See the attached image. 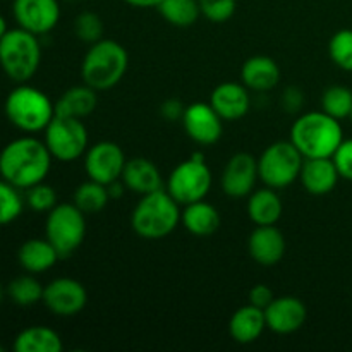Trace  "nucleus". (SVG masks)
<instances>
[{
    "mask_svg": "<svg viewBox=\"0 0 352 352\" xmlns=\"http://www.w3.org/2000/svg\"><path fill=\"white\" fill-rule=\"evenodd\" d=\"M50 167V151L45 141L36 138H17L0 151V175L17 189H30L43 182Z\"/></svg>",
    "mask_w": 352,
    "mask_h": 352,
    "instance_id": "obj_1",
    "label": "nucleus"
},
{
    "mask_svg": "<svg viewBox=\"0 0 352 352\" xmlns=\"http://www.w3.org/2000/svg\"><path fill=\"white\" fill-rule=\"evenodd\" d=\"M342 141L340 120L323 110L302 113L291 127V143L305 158H332Z\"/></svg>",
    "mask_w": 352,
    "mask_h": 352,
    "instance_id": "obj_2",
    "label": "nucleus"
},
{
    "mask_svg": "<svg viewBox=\"0 0 352 352\" xmlns=\"http://www.w3.org/2000/svg\"><path fill=\"white\" fill-rule=\"evenodd\" d=\"M179 203L167 192V189L148 192L141 196L131 215V227L143 239H164L174 232L181 223Z\"/></svg>",
    "mask_w": 352,
    "mask_h": 352,
    "instance_id": "obj_3",
    "label": "nucleus"
},
{
    "mask_svg": "<svg viewBox=\"0 0 352 352\" xmlns=\"http://www.w3.org/2000/svg\"><path fill=\"white\" fill-rule=\"evenodd\" d=\"M129 65L127 50L116 40L102 38L91 43L81 64V78L85 85L95 91H105L122 81Z\"/></svg>",
    "mask_w": 352,
    "mask_h": 352,
    "instance_id": "obj_4",
    "label": "nucleus"
},
{
    "mask_svg": "<svg viewBox=\"0 0 352 352\" xmlns=\"http://www.w3.org/2000/svg\"><path fill=\"white\" fill-rule=\"evenodd\" d=\"M3 109L10 124L24 133L45 131L55 117V103L41 89L24 82L7 95Z\"/></svg>",
    "mask_w": 352,
    "mask_h": 352,
    "instance_id": "obj_5",
    "label": "nucleus"
},
{
    "mask_svg": "<svg viewBox=\"0 0 352 352\" xmlns=\"http://www.w3.org/2000/svg\"><path fill=\"white\" fill-rule=\"evenodd\" d=\"M41 62V47L36 34L16 28L7 30L0 40V67L16 82H26L36 74Z\"/></svg>",
    "mask_w": 352,
    "mask_h": 352,
    "instance_id": "obj_6",
    "label": "nucleus"
},
{
    "mask_svg": "<svg viewBox=\"0 0 352 352\" xmlns=\"http://www.w3.org/2000/svg\"><path fill=\"white\" fill-rule=\"evenodd\" d=\"M86 236L85 213L74 203H57L48 212L45 237L57 250L58 256L69 258L79 250Z\"/></svg>",
    "mask_w": 352,
    "mask_h": 352,
    "instance_id": "obj_7",
    "label": "nucleus"
},
{
    "mask_svg": "<svg viewBox=\"0 0 352 352\" xmlns=\"http://www.w3.org/2000/svg\"><path fill=\"white\" fill-rule=\"evenodd\" d=\"M305 157L298 148L289 141H277L265 148L258 158V174L260 181L272 189H285L299 179Z\"/></svg>",
    "mask_w": 352,
    "mask_h": 352,
    "instance_id": "obj_8",
    "label": "nucleus"
},
{
    "mask_svg": "<svg viewBox=\"0 0 352 352\" xmlns=\"http://www.w3.org/2000/svg\"><path fill=\"white\" fill-rule=\"evenodd\" d=\"M45 144L52 158L58 162H76L88 150V129L81 119L55 116L45 129Z\"/></svg>",
    "mask_w": 352,
    "mask_h": 352,
    "instance_id": "obj_9",
    "label": "nucleus"
},
{
    "mask_svg": "<svg viewBox=\"0 0 352 352\" xmlns=\"http://www.w3.org/2000/svg\"><path fill=\"white\" fill-rule=\"evenodd\" d=\"M212 170L206 162L189 157L168 174L167 192L179 205L186 206L205 199L212 189Z\"/></svg>",
    "mask_w": 352,
    "mask_h": 352,
    "instance_id": "obj_10",
    "label": "nucleus"
},
{
    "mask_svg": "<svg viewBox=\"0 0 352 352\" xmlns=\"http://www.w3.org/2000/svg\"><path fill=\"white\" fill-rule=\"evenodd\" d=\"M126 162V155L119 144L113 141H98L86 150L85 170L88 179L109 186L120 181Z\"/></svg>",
    "mask_w": 352,
    "mask_h": 352,
    "instance_id": "obj_11",
    "label": "nucleus"
},
{
    "mask_svg": "<svg viewBox=\"0 0 352 352\" xmlns=\"http://www.w3.org/2000/svg\"><path fill=\"white\" fill-rule=\"evenodd\" d=\"M43 305L57 316H74L85 309L88 292L85 285L71 277H58L43 289Z\"/></svg>",
    "mask_w": 352,
    "mask_h": 352,
    "instance_id": "obj_12",
    "label": "nucleus"
},
{
    "mask_svg": "<svg viewBox=\"0 0 352 352\" xmlns=\"http://www.w3.org/2000/svg\"><path fill=\"white\" fill-rule=\"evenodd\" d=\"M14 19L19 28L36 34H47L60 19L58 0H14Z\"/></svg>",
    "mask_w": 352,
    "mask_h": 352,
    "instance_id": "obj_13",
    "label": "nucleus"
},
{
    "mask_svg": "<svg viewBox=\"0 0 352 352\" xmlns=\"http://www.w3.org/2000/svg\"><path fill=\"white\" fill-rule=\"evenodd\" d=\"M181 120L186 134L201 146L215 144L222 138L223 120L210 103H191L184 109Z\"/></svg>",
    "mask_w": 352,
    "mask_h": 352,
    "instance_id": "obj_14",
    "label": "nucleus"
},
{
    "mask_svg": "<svg viewBox=\"0 0 352 352\" xmlns=\"http://www.w3.org/2000/svg\"><path fill=\"white\" fill-rule=\"evenodd\" d=\"M260 179L258 160L250 153H236L222 172V191L230 198H246L256 188Z\"/></svg>",
    "mask_w": 352,
    "mask_h": 352,
    "instance_id": "obj_15",
    "label": "nucleus"
},
{
    "mask_svg": "<svg viewBox=\"0 0 352 352\" xmlns=\"http://www.w3.org/2000/svg\"><path fill=\"white\" fill-rule=\"evenodd\" d=\"M306 315H308V311H306L305 302L294 296L275 298L265 308L267 329L275 333H280V336L298 332L305 325Z\"/></svg>",
    "mask_w": 352,
    "mask_h": 352,
    "instance_id": "obj_16",
    "label": "nucleus"
},
{
    "mask_svg": "<svg viewBox=\"0 0 352 352\" xmlns=\"http://www.w3.org/2000/svg\"><path fill=\"white\" fill-rule=\"evenodd\" d=\"M285 237L275 226H256L248 239L250 256L263 267L277 265L285 254Z\"/></svg>",
    "mask_w": 352,
    "mask_h": 352,
    "instance_id": "obj_17",
    "label": "nucleus"
},
{
    "mask_svg": "<svg viewBox=\"0 0 352 352\" xmlns=\"http://www.w3.org/2000/svg\"><path fill=\"white\" fill-rule=\"evenodd\" d=\"M210 105L222 120H239L250 112V93L243 82H222L210 95Z\"/></svg>",
    "mask_w": 352,
    "mask_h": 352,
    "instance_id": "obj_18",
    "label": "nucleus"
},
{
    "mask_svg": "<svg viewBox=\"0 0 352 352\" xmlns=\"http://www.w3.org/2000/svg\"><path fill=\"white\" fill-rule=\"evenodd\" d=\"M299 179L309 195L323 196L336 189L340 175L332 158H305Z\"/></svg>",
    "mask_w": 352,
    "mask_h": 352,
    "instance_id": "obj_19",
    "label": "nucleus"
},
{
    "mask_svg": "<svg viewBox=\"0 0 352 352\" xmlns=\"http://www.w3.org/2000/svg\"><path fill=\"white\" fill-rule=\"evenodd\" d=\"M120 181L126 186V189L136 192V195H148V192L164 189L160 170L151 160L143 157L131 158L126 162Z\"/></svg>",
    "mask_w": 352,
    "mask_h": 352,
    "instance_id": "obj_20",
    "label": "nucleus"
},
{
    "mask_svg": "<svg viewBox=\"0 0 352 352\" xmlns=\"http://www.w3.org/2000/svg\"><path fill=\"white\" fill-rule=\"evenodd\" d=\"M280 81V69L272 57L254 55L241 67V82L251 91L265 93L274 89Z\"/></svg>",
    "mask_w": 352,
    "mask_h": 352,
    "instance_id": "obj_21",
    "label": "nucleus"
},
{
    "mask_svg": "<svg viewBox=\"0 0 352 352\" xmlns=\"http://www.w3.org/2000/svg\"><path fill=\"white\" fill-rule=\"evenodd\" d=\"M267 329L265 309L256 308L250 302L241 306L229 322V333L237 344H253Z\"/></svg>",
    "mask_w": 352,
    "mask_h": 352,
    "instance_id": "obj_22",
    "label": "nucleus"
},
{
    "mask_svg": "<svg viewBox=\"0 0 352 352\" xmlns=\"http://www.w3.org/2000/svg\"><path fill=\"white\" fill-rule=\"evenodd\" d=\"M248 215L256 226H275L280 220L284 206L277 189L260 188L254 189L248 198Z\"/></svg>",
    "mask_w": 352,
    "mask_h": 352,
    "instance_id": "obj_23",
    "label": "nucleus"
},
{
    "mask_svg": "<svg viewBox=\"0 0 352 352\" xmlns=\"http://www.w3.org/2000/svg\"><path fill=\"white\" fill-rule=\"evenodd\" d=\"M17 260L28 274L38 275L50 270L60 260V256H58L57 250L50 244V241L45 237V239H28L19 248Z\"/></svg>",
    "mask_w": 352,
    "mask_h": 352,
    "instance_id": "obj_24",
    "label": "nucleus"
},
{
    "mask_svg": "<svg viewBox=\"0 0 352 352\" xmlns=\"http://www.w3.org/2000/svg\"><path fill=\"white\" fill-rule=\"evenodd\" d=\"M181 223L192 236H212L220 227V213L215 206L201 199L184 206L181 213Z\"/></svg>",
    "mask_w": 352,
    "mask_h": 352,
    "instance_id": "obj_25",
    "label": "nucleus"
},
{
    "mask_svg": "<svg viewBox=\"0 0 352 352\" xmlns=\"http://www.w3.org/2000/svg\"><path fill=\"white\" fill-rule=\"evenodd\" d=\"M96 103H98V98L91 86H72V88L65 89L55 103V116L82 119L96 109Z\"/></svg>",
    "mask_w": 352,
    "mask_h": 352,
    "instance_id": "obj_26",
    "label": "nucleus"
},
{
    "mask_svg": "<svg viewBox=\"0 0 352 352\" xmlns=\"http://www.w3.org/2000/svg\"><path fill=\"white\" fill-rule=\"evenodd\" d=\"M16 352H60L62 339L48 327H30L19 332L14 340Z\"/></svg>",
    "mask_w": 352,
    "mask_h": 352,
    "instance_id": "obj_27",
    "label": "nucleus"
},
{
    "mask_svg": "<svg viewBox=\"0 0 352 352\" xmlns=\"http://www.w3.org/2000/svg\"><path fill=\"white\" fill-rule=\"evenodd\" d=\"M157 10L168 24L175 28H189L201 16L198 0H162Z\"/></svg>",
    "mask_w": 352,
    "mask_h": 352,
    "instance_id": "obj_28",
    "label": "nucleus"
},
{
    "mask_svg": "<svg viewBox=\"0 0 352 352\" xmlns=\"http://www.w3.org/2000/svg\"><path fill=\"white\" fill-rule=\"evenodd\" d=\"M109 188H107L105 184L91 181V179H88L86 182L79 184L74 191V205L78 206L85 215L102 212V210L109 205Z\"/></svg>",
    "mask_w": 352,
    "mask_h": 352,
    "instance_id": "obj_29",
    "label": "nucleus"
},
{
    "mask_svg": "<svg viewBox=\"0 0 352 352\" xmlns=\"http://www.w3.org/2000/svg\"><path fill=\"white\" fill-rule=\"evenodd\" d=\"M322 110L337 120L351 117L352 89L342 85H336L327 88L322 95Z\"/></svg>",
    "mask_w": 352,
    "mask_h": 352,
    "instance_id": "obj_30",
    "label": "nucleus"
},
{
    "mask_svg": "<svg viewBox=\"0 0 352 352\" xmlns=\"http://www.w3.org/2000/svg\"><path fill=\"white\" fill-rule=\"evenodd\" d=\"M43 285L31 275H21L9 284V298L19 306L36 305L43 299Z\"/></svg>",
    "mask_w": 352,
    "mask_h": 352,
    "instance_id": "obj_31",
    "label": "nucleus"
},
{
    "mask_svg": "<svg viewBox=\"0 0 352 352\" xmlns=\"http://www.w3.org/2000/svg\"><path fill=\"white\" fill-rule=\"evenodd\" d=\"M329 55L337 67L352 72V30H340L330 38Z\"/></svg>",
    "mask_w": 352,
    "mask_h": 352,
    "instance_id": "obj_32",
    "label": "nucleus"
},
{
    "mask_svg": "<svg viewBox=\"0 0 352 352\" xmlns=\"http://www.w3.org/2000/svg\"><path fill=\"white\" fill-rule=\"evenodd\" d=\"M23 212V198L17 188L7 181H0V226L14 222Z\"/></svg>",
    "mask_w": 352,
    "mask_h": 352,
    "instance_id": "obj_33",
    "label": "nucleus"
},
{
    "mask_svg": "<svg viewBox=\"0 0 352 352\" xmlns=\"http://www.w3.org/2000/svg\"><path fill=\"white\" fill-rule=\"evenodd\" d=\"M74 33L85 43H96L103 38V23L98 14L81 12L74 19Z\"/></svg>",
    "mask_w": 352,
    "mask_h": 352,
    "instance_id": "obj_34",
    "label": "nucleus"
},
{
    "mask_svg": "<svg viewBox=\"0 0 352 352\" xmlns=\"http://www.w3.org/2000/svg\"><path fill=\"white\" fill-rule=\"evenodd\" d=\"M26 203L34 212H50L57 205V195L52 186L40 182L34 184L33 188L26 189Z\"/></svg>",
    "mask_w": 352,
    "mask_h": 352,
    "instance_id": "obj_35",
    "label": "nucleus"
},
{
    "mask_svg": "<svg viewBox=\"0 0 352 352\" xmlns=\"http://www.w3.org/2000/svg\"><path fill=\"white\" fill-rule=\"evenodd\" d=\"M201 16L212 23H226L236 12V0H198Z\"/></svg>",
    "mask_w": 352,
    "mask_h": 352,
    "instance_id": "obj_36",
    "label": "nucleus"
},
{
    "mask_svg": "<svg viewBox=\"0 0 352 352\" xmlns=\"http://www.w3.org/2000/svg\"><path fill=\"white\" fill-rule=\"evenodd\" d=\"M333 164H336L339 175L347 181H352V138L351 140H344L340 146L332 157Z\"/></svg>",
    "mask_w": 352,
    "mask_h": 352,
    "instance_id": "obj_37",
    "label": "nucleus"
},
{
    "mask_svg": "<svg viewBox=\"0 0 352 352\" xmlns=\"http://www.w3.org/2000/svg\"><path fill=\"white\" fill-rule=\"evenodd\" d=\"M274 299H275L274 291L265 284H256L250 291V302L253 306H256V308L265 309L272 301H274Z\"/></svg>",
    "mask_w": 352,
    "mask_h": 352,
    "instance_id": "obj_38",
    "label": "nucleus"
},
{
    "mask_svg": "<svg viewBox=\"0 0 352 352\" xmlns=\"http://www.w3.org/2000/svg\"><path fill=\"white\" fill-rule=\"evenodd\" d=\"M184 109L186 107H182V103L179 100H167L165 103H162V116L167 120L182 119Z\"/></svg>",
    "mask_w": 352,
    "mask_h": 352,
    "instance_id": "obj_39",
    "label": "nucleus"
},
{
    "mask_svg": "<svg viewBox=\"0 0 352 352\" xmlns=\"http://www.w3.org/2000/svg\"><path fill=\"white\" fill-rule=\"evenodd\" d=\"M282 103H284V107L287 110L296 112V110H299V107L302 105V93L296 88L285 89L284 96H282Z\"/></svg>",
    "mask_w": 352,
    "mask_h": 352,
    "instance_id": "obj_40",
    "label": "nucleus"
},
{
    "mask_svg": "<svg viewBox=\"0 0 352 352\" xmlns=\"http://www.w3.org/2000/svg\"><path fill=\"white\" fill-rule=\"evenodd\" d=\"M124 2L133 7H138V9H150V7L157 9L162 0H124Z\"/></svg>",
    "mask_w": 352,
    "mask_h": 352,
    "instance_id": "obj_41",
    "label": "nucleus"
},
{
    "mask_svg": "<svg viewBox=\"0 0 352 352\" xmlns=\"http://www.w3.org/2000/svg\"><path fill=\"white\" fill-rule=\"evenodd\" d=\"M6 33H7V23H6V19H3L2 14H0V40H2V36Z\"/></svg>",
    "mask_w": 352,
    "mask_h": 352,
    "instance_id": "obj_42",
    "label": "nucleus"
},
{
    "mask_svg": "<svg viewBox=\"0 0 352 352\" xmlns=\"http://www.w3.org/2000/svg\"><path fill=\"white\" fill-rule=\"evenodd\" d=\"M0 301H2V289H0Z\"/></svg>",
    "mask_w": 352,
    "mask_h": 352,
    "instance_id": "obj_43",
    "label": "nucleus"
},
{
    "mask_svg": "<svg viewBox=\"0 0 352 352\" xmlns=\"http://www.w3.org/2000/svg\"><path fill=\"white\" fill-rule=\"evenodd\" d=\"M349 119H351V120H352V112H351V117H349Z\"/></svg>",
    "mask_w": 352,
    "mask_h": 352,
    "instance_id": "obj_44",
    "label": "nucleus"
}]
</instances>
